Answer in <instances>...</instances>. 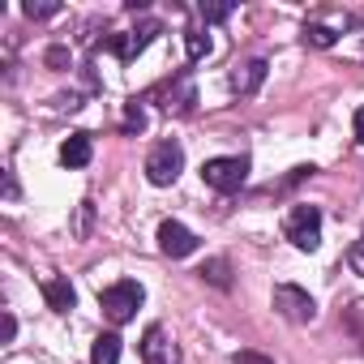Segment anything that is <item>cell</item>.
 <instances>
[{
	"mask_svg": "<svg viewBox=\"0 0 364 364\" xmlns=\"http://www.w3.org/2000/svg\"><path fill=\"white\" fill-rule=\"evenodd\" d=\"M351 129H355V141L364 146V107H355V112H351Z\"/></svg>",
	"mask_w": 364,
	"mask_h": 364,
	"instance_id": "cell-24",
	"label": "cell"
},
{
	"mask_svg": "<svg viewBox=\"0 0 364 364\" xmlns=\"http://www.w3.org/2000/svg\"><path fill=\"white\" fill-rule=\"evenodd\" d=\"M202 180L215 193H236L245 180H249V159L245 154H219L202 163Z\"/></svg>",
	"mask_w": 364,
	"mask_h": 364,
	"instance_id": "cell-3",
	"label": "cell"
},
{
	"mask_svg": "<svg viewBox=\"0 0 364 364\" xmlns=\"http://www.w3.org/2000/svg\"><path fill=\"white\" fill-rule=\"evenodd\" d=\"M347 266H351L355 274H364V240H355V245L347 249Z\"/></svg>",
	"mask_w": 364,
	"mask_h": 364,
	"instance_id": "cell-20",
	"label": "cell"
},
{
	"mask_svg": "<svg viewBox=\"0 0 364 364\" xmlns=\"http://www.w3.org/2000/svg\"><path fill=\"white\" fill-rule=\"evenodd\" d=\"M274 309H279L287 321H296V326H304V321L317 317V300H313L304 287H296V283H279V287H274Z\"/></svg>",
	"mask_w": 364,
	"mask_h": 364,
	"instance_id": "cell-5",
	"label": "cell"
},
{
	"mask_svg": "<svg viewBox=\"0 0 364 364\" xmlns=\"http://www.w3.org/2000/svg\"><path fill=\"white\" fill-rule=\"evenodd\" d=\"M43 300H48V309H56V313H69L73 304H77V291H73V283L69 279H43Z\"/></svg>",
	"mask_w": 364,
	"mask_h": 364,
	"instance_id": "cell-9",
	"label": "cell"
},
{
	"mask_svg": "<svg viewBox=\"0 0 364 364\" xmlns=\"http://www.w3.org/2000/svg\"><path fill=\"white\" fill-rule=\"evenodd\" d=\"M163 107H167V112H189V107H193V86H189L185 77H180V82H176V90L167 95V103H163Z\"/></svg>",
	"mask_w": 364,
	"mask_h": 364,
	"instance_id": "cell-15",
	"label": "cell"
},
{
	"mask_svg": "<svg viewBox=\"0 0 364 364\" xmlns=\"http://www.w3.org/2000/svg\"><path fill=\"white\" fill-rule=\"evenodd\" d=\"M90 154H95V146H90L86 133H73V137H65V146H60V163H65V167H86Z\"/></svg>",
	"mask_w": 364,
	"mask_h": 364,
	"instance_id": "cell-11",
	"label": "cell"
},
{
	"mask_svg": "<svg viewBox=\"0 0 364 364\" xmlns=\"http://www.w3.org/2000/svg\"><path fill=\"white\" fill-rule=\"evenodd\" d=\"M232 9H236V5H206V0L198 5V14H202L206 22H228V18H232Z\"/></svg>",
	"mask_w": 364,
	"mask_h": 364,
	"instance_id": "cell-19",
	"label": "cell"
},
{
	"mask_svg": "<svg viewBox=\"0 0 364 364\" xmlns=\"http://www.w3.org/2000/svg\"><path fill=\"white\" fill-rule=\"evenodd\" d=\"M193 249H198V236L185 223H176V219H163L159 223V253L163 257H176L180 262V257H189Z\"/></svg>",
	"mask_w": 364,
	"mask_h": 364,
	"instance_id": "cell-6",
	"label": "cell"
},
{
	"mask_svg": "<svg viewBox=\"0 0 364 364\" xmlns=\"http://www.w3.org/2000/svg\"><path fill=\"white\" fill-rule=\"evenodd\" d=\"M14 334H18V317H14V313H5V321H0V338L14 343Z\"/></svg>",
	"mask_w": 364,
	"mask_h": 364,
	"instance_id": "cell-23",
	"label": "cell"
},
{
	"mask_svg": "<svg viewBox=\"0 0 364 364\" xmlns=\"http://www.w3.org/2000/svg\"><path fill=\"white\" fill-rule=\"evenodd\" d=\"M210 52H215V43H210L206 31H185V56L189 60H206Z\"/></svg>",
	"mask_w": 364,
	"mask_h": 364,
	"instance_id": "cell-14",
	"label": "cell"
},
{
	"mask_svg": "<svg viewBox=\"0 0 364 364\" xmlns=\"http://www.w3.org/2000/svg\"><path fill=\"white\" fill-rule=\"evenodd\" d=\"M141 300H146V291H141V283H137V279H116L112 287H103V291H99V304H103V313H107L116 326L133 321V313L141 309Z\"/></svg>",
	"mask_w": 364,
	"mask_h": 364,
	"instance_id": "cell-2",
	"label": "cell"
},
{
	"mask_svg": "<svg viewBox=\"0 0 364 364\" xmlns=\"http://www.w3.org/2000/svg\"><path fill=\"white\" fill-rule=\"evenodd\" d=\"M198 274H202L206 283H215L219 291H228V287H232V266H228V257H210Z\"/></svg>",
	"mask_w": 364,
	"mask_h": 364,
	"instance_id": "cell-13",
	"label": "cell"
},
{
	"mask_svg": "<svg viewBox=\"0 0 364 364\" xmlns=\"http://www.w3.org/2000/svg\"><path fill=\"white\" fill-rule=\"evenodd\" d=\"M124 129H129V133H133V129H137V133L146 129V107H141L137 99H129V103H124Z\"/></svg>",
	"mask_w": 364,
	"mask_h": 364,
	"instance_id": "cell-17",
	"label": "cell"
},
{
	"mask_svg": "<svg viewBox=\"0 0 364 364\" xmlns=\"http://www.w3.org/2000/svg\"><path fill=\"white\" fill-rule=\"evenodd\" d=\"M266 69H270L266 60H249V65H240V69L232 73V90H236V95H253V90L266 82Z\"/></svg>",
	"mask_w": 364,
	"mask_h": 364,
	"instance_id": "cell-10",
	"label": "cell"
},
{
	"mask_svg": "<svg viewBox=\"0 0 364 364\" xmlns=\"http://www.w3.org/2000/svg\"><path fill=\"white\" fill-rule=\"evenodd\" d=\"M232 364H274L270 355H262V351H236L232 355Z\"/></svg>",
	"mask_w": 364,
	"mask_h": 364,
	"instance_id": "cell-21",
	"label": "cell"
},
{
	"mask_svg": "<svg viewBox=\"0 0 364 364\" xmlns=\"http://www.w3.org/2000/svg\"><path fill=\"white\" fill-rule=\"evenodd\" d=\"M283 232H287V240H291L300 253H317V249H321V210H317V206H291Z\"/></svg>",
	"mask_w": 364,
	"mask_h": 364,
	"instance_id": "cell-4",
	"label": "cell"
},
{
	"mask_svg": "<svg viewBox=\"0 0 364 364\" xmlns=\"http://www.w3.org/2000/svg\"><path fill=\"white\" fill-rule=\"evenodd\" d=\"M159 35V22H146L141 31H133V35H112L107 39V52L112 56H120V60H133L137 52H146L150 48V39Z\"/></svg>",
	"mask_w": 364,
	"mask_h": 364,
	"instance_id": "cell-8",
	"label": "cell"
},
{
	"mask_svg": "<svg viewBox=\"0 0 364 364\" xmlns=\"http://www.w3.org/2000/svg\"><path fill=\"white\" fill-rule=\"evenodd\" d=\"M334 39H338V35H334L330 26H321V22H309V26H304V43H313V48H334Z\"/></svg>",
	"mask_w": 364,
	"mask_h": 364,
	"instance_id": "cell-16",
	"label": "cell"
},
{
	"mask_svg": "<svg viewBox=\"0 0 364 364\" xmlns=\"http://www.w3.org/2000/svg\"><path fill=\"white\" fill-rule=\"evenodd\" d=\"M180 171H185V146L180 141H159L150 154H146V180L154 189H167V185H176L180 180Z\"/></svg>",
	"mask_w": 364,
	"mask_h": 364,
	"instance_id": "cell-1",
	"label": "cell"
},
{
	"mask_svg": "<svg viewBox=\"0 0 364 364\" xmlns=\"http://www.w3.org/2000/svg\"><path fill=\"white\" fill-rule=\"evenodd\" d=\"M141 360L146 364H180V347L167 338L163 326H146V334H141Z\"/></svg>",
	"mask_w": 364,
	"mask_h": 364,
	"instance_id": "cell-7",
	"label": "cell"
},
{
	"mask_svg": "<svg viewBox=\"0 0 364 364\" xmlns=\"http://www.w3.org/2000/svg\"><path fill=\"white\" fill-rule=\"evenodd\" d=\"M48 65L52 69H65L69 65V48H48Z\"/></svg>",
	"mask_w": 364,
	"mask_h": 364,
	"instance_id": "cell-22",
	"label": "cell"
},
{
	"mask_svg": "<svg viewBox=\"0 0 364 364\" xmlns=\"http://www.w3.org/2000/svg\"><path fill=\"white\" fill-rule=\"evenodd\" d=\"M22 14L39 22V18H56V14H60V5H52V0H43V5H35V0H26V5H22Z\"/></svg>",
	"mask_w": 364,
	"mask_h": 364,
	"instance_id": "cell-18",
	"label": "cell"
},
{
	"mask_svg": "<svg viewBox=\"0 0 364 364\" xmlns=\"http://www.w3.org/2000/svg\"><path fill=\"white\" fill-rule=\"evenodd\" d=\"M120 360V334H99L90 347V364H116Z\"/></svg>",
	"mask_w": 364,
	"mask_h": 364,
	"instance_id": "cell-12",
	"label": "cell"
}]
</instances>
